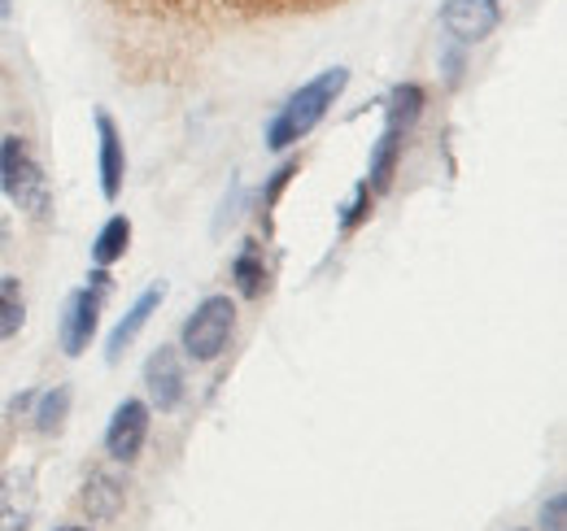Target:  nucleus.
I'll use <instances>...</instances> for the list:
<instances>
[{"label": "nucleus", "mask_w": 567, "mask_h": 531, "mask_svg": "<svg viewBox=\"0 0 567 531\" xmlns=\"http://www.w3.org/2000/svg\"><path fill=\"white\" fill-rule=\"evenodd\" d=\"M0 192L13 200V209H22L35 222H49L53 214V192H49V175L35 162L31 144L22 135H4L0 139Z\"/></svg>", "instance_id": "obj_2"}, {"label": "nucleus", "mask_w": 567, "mask_h": 531, "mask_svg": "<svg viewBox=\"0 0 567 531\" xmlns=\"http://www.w3.org/2000/svg\"><path fill=\"white\" fill-rule=\"evenodd\" d=\"M35 400H40V405H35V431H40V436L62 431V423H66V414H71V388L58 384V388L40 393Z\"/></svg>", "instance_id": "obj_17"}, {"label": "nucleus", "mask_w": 567, "mask_h": 531, "mask_svg": "<svg viewBox=\"0 0 567 531\" xmlns=\"http://www.w3.org/2000/svg\"><path fill=\"white\" fill-rule=\"evenodd\" d=\"M367 209H371V188L367 184H358L350 200H346V209H341V231H354L358 222L367 218Z\"/></svg>", "instance_id": "obj_18"}, {"label": "nucleus", "mask_w": 567, "mask_h": 531, "mask_svg": "<svg viewBox=\"0 0 567 531\" xmlns=\"http://www.w3.org/2000/svg\"><path fill=\"white\" fill-rule=\"evenodd\" d=\"M502 22L497 13V0H445L441 9V27L450 31V40L458 44H481L489 40Z\"/></svg>", "instance_id": "obj_7"}, {"label": "nucleus", "mask_w": 567, "mask_h": 531, "mask_svg": "<svg viewBox=\"0 0 567 531\" xmlns=\"http://www.w3.org/2000/svg\"><path fill=\"white\" fill-rule=\"evenodd\" d=\"M231 332H236V305H231V296H206V301L188 314V323H184V332H179V348H184L193 362L210 366V362H218V357L227 353Z\"/></svg>", "instance_id": "obj_3"}, {"label": "nucleus", "mask_w": 567, "mask_h": 531, "mask_svg": "<svg viewBox=\"0 0 567 531\" xmlns=\"http://www.w3.org/2000/svg\"><path fill=\"white\" fill-rule=\"evenodd\" d=\"M231 279H236V288H240V296H249V301H258V296L267 292V262H262L258 240H245V244H240V253H236V262H231Z\"/></svg>", "instance_id": "obj_14"}, {"label": "nucleus", "mask_w": 567, "mask_h": 531, "mask_svg": "<svg viewBox=\"0 0 567 531\" xmlns=\"http://www.w3.org/2000/svg\"><path fill=\"white\" fill-rule=\"evenodd\" d=\"M346 87H350V70L346 66H332V70H323V74H315L310 83H301V87L280 105V114L267 123V148H271V153H284V148L301 144L306 135L328 118V110L341 101Z\"/></svg>", "instance_id": "obj_1"}, {"label": "nucleus", "mask_w": 567, "mask_h": 531, "mask_svg": "<svg viewBox=\"0 0 567 531\" xmlns=\"http://www.w3.org/2000/svg\"><path fill=\"white\" fill-rule=\"evenodd\" d=\"M162 296H166V288H162V283L144 288L141 296H136V305H132V310H127V314L118 319V327L110 332V344H105V357H110V362H118V357L127 353V344H132V340H136V335H141L144 327H148V319L157 314Z\"/></svg>", "instance_id": "obj_11"}, {"label": "nucleus", "mask_w": 567, "mask_h": 531, "mask_svg": "<svg viewBox=\"0 0 567 531\" xmlns=\"http://www.w3.org/2000/svg\"><path fill=\"white\" fill-rule=\"evenodd\" d=\"M9 13H13V4H9V0H0V22H4Z\"/></svg>", "instance_id": "obj_21"}, {"label": "nucleus", "mask_w": 567, "mask_h": 531, "mask_svg": "<svg viewBox=\"0 0 567 531\" xmlns=\"http://www.w3.org/2000/svg\"><path fill=\"white\" fill-rule=\"evenodd\" d=\"M402 144H406V135L393 132V127H384L380 139H375V148H371V162H367V188L380 197V192H389V184H393V175H398V162H402Z\"/></svg>", "instance_id": "obj_12"}, {"label": "nucleus", "mask_w": 567, "mask_h": 531, "mask_svg": "<svg viewBox=\"0 0 567 531\" xmlns=\"http://www.w3.org/2000/svg\"><path fill=\"white\" fill-rule=\"evenodd\" d=\"M144 393H148V405L162 409V414L184 405V362H179V353L171 344L148 353V362H144Z\"/></svg>", "instance_id": "obj_6"}, {"label": "nucleus", "mask_w": 567, "mask_h": 531, "mask_svg": "<svg viewBox=\"0 0 567 531\" xmlns=\"http://www.w3.org/2000/svg\"><path fill=\"white\" fill-rule=\"evenodd\" d=\"M144 440H148V405L136 397L118 400L110 427H105V454L114 462H136L144 454Z\"/></svg>", "instance_id": "obj_5"}, {"label": "nucleus", "mask_w": 567, "mask_h": 531, "mask_svg": "<svg viewBox=\"0 0 567 531\" xmlns=\"http://www.w3.org/2000/svg\"><path fill=\"white\" fill-rule=\"evenodd\" d=\"M420 118H424V87L420 83H398L384 101V127L411 135Z\"/></svg>", "instance_id": "obj_13"}, {"label": "nucleus", "mask_w": 567, "mask_h": 531, "mask_svg": "<svg viewBox=\"0 0 567 531\" xmlns=\"http://www.w3.org/2000/svg\"><path fill=\"white\" fill-rule=\"evenodd\" d=\"M35 397H40L35 388H27V393H18V397L9 400V414H22V409H31V405H35Z\"/></svg>", "instance_id": "obj_20"}, {"label": "nucleus", "mask_w": 567, "mask_h": 531, "mask_svg": "<svg viewBox=\"0 0 567 531\" xmlns=\"http://www.w3.org/2000/svg\"><path fill=\"white\" fill-rule=\"evenodd\" d=\"M79 506H83V514H87L92 523H110V519H118L123 506H127V479H123L118 470L96 466V470L83 479Z\"/></svg>", "instance_id": "obj_8"}, {"label": "nucleus", "mask_w": 567, "mask_h": 531, "mask_svg": "<svg viewBox=\"0 0 567 531\" xmlns=\"http://www.w3.org/2000/svg\"><path fill=\"white\" fill-rule=\"evenodd\" d=\"M127 244H132V222H127L123 214H114V218L96 231V240H92V262L114 266L118 258H127Z\"/></svg>", "instance_id": "obj_15"}, {"label": "nucleus", "mask_w": 567, "mask_h": 531, "mask_svg": "<svg viewBox=\"0 0 567 531\" xmlns=\"http://www.w3.org/2000/svg\"><path fill=\"white\" fill-rule=\"evenodd\" d=\"M53 531H92V528H53Z\"/></svg>", "instance_id": "obj_22"}, {"label": "nucleus", "mask_w": 567, "mask_h": 531, "mask_svg": "<svg viewBox=\"0 0 567 531\" xmlns=\"http://www.w3.org/2000/svg\"><path fill=\"white\" fill-rule=\"evenodd\" d=\"M35 519V475L4 470L0 475V531H27Z\"/></svg>", "instance_id": "obj_9"}, {"label": "nucleus", "mask_w": 567, "mask_h": 531, "mask_svg": "<svg viewBox=\"0 0 567 531\" xmlns=\"http://www.w3.org/2000/svg\"><path fill=\"white\" fill-rule=\"evenodd\" d=\"M101 288H74L71 296H66V310H62V323H58V340H62V353L66 357H79L87 344H92V335L101 327Z\"/></svg>", "instance_id": "obj_4"}, {"label": "nucleus", "mask_w": 567, "mask_h": 531, "mask_svg": "<svg viewBox=\"0 0 567 531\" xmlns=\"http://www.w3.org/2000/svg\"><path fill=\"white\" fill-rule=\"evenodd\" d=\"M27 323V296H22V279L4 274L0 279V340H13Z\"/></svg>", "instance_id": "obj_16"}, {"label": "nucleus", "mask_w": 567, "mask_h": 531, "mask_svg": "<svg viewBox=\"0 0 567 531\" xmlns=\"http://www.w3.org/2000/svg\"><path fill=\"white\" fill-rule=\"evenodd\" d=\"M96 135H101V192L105 200H118L123 192V175H127V153H123V135L114 127L110 114H96Z\"/></svg>", "instance_id": "obj_10"}, {"label": "nucleus", "mask_w": 567, "mask_h": 531, "mask_svg": "<svg viewBox=\"0 0 567 531\" xmlns=\"http://www.w3.org/2000/svg\"><path fill=\"white\" fill-rule=\"evenodd\" d=\"M542 531H567V492H555L542 506Z\"/></svg>", "instance_id": "obj_19"}]
</instances>
